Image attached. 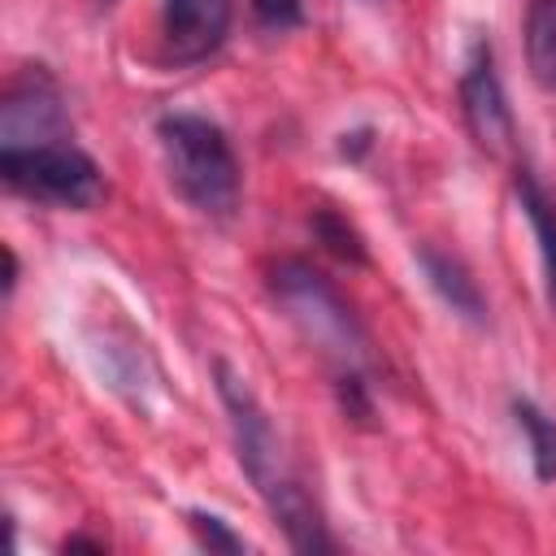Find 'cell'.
Here are the masks:
<instances>
[{
    "label": "cell",
    "instance_id": "obj_15",
    "mask_svg": "<svg viewBox=\"0 0 556 556\" xmlns=\"http://www.w3.org/2000/svg\"><path fill=\"white\" fill-rule=\"evenodd\" d=\"M96 4H104V9H109V4H113V0H96Z\"/></svg>",
    "mask_w": 556,
    "mask_h": 556
},
{
    "label": "cell",
    "instance_id": "obj_14",
    "mask_svg": "<svg viewBox=\"0 0 556 556\" xmlns=\"http://www.w3.org/2000/svg\"><path fill=\"white\" fill-rule=\"evenodd\" d=\"M252 13L265 30H295L304 22V0H252Z\"/></svg>",
    "mask_w": 556,
    "mask_h": 556
},
{
    "label": "cell",
    "instance_id": "obj_10",
    "mask_svg": "<svg viewBox=\"0 0 556 556\" xmlns=\"http://www.w3.org/2000/svg\"><path fill=\"white\" fill-rule=\"evenodd\" d=\"M526 70L539 87H556V0L526 4Z\"/></svg>",
    "mask_w": 556,
    "mask_h": 556
},
{
    "label": "cell",
    "instance_id": "obj_11",
    "mask_svg": "<svg viewBox=\"0 0 556 556\" xmlns=\"http://www.w3.org/2000/svg\"><path fill=\"white\" fill-rule=\"evenodd\" d=\"M513 417L530 439V460L539 482H556V417H547L534 400H513Z\"/></svg>",
    "mask_w": 556,
    "mask_h": 556
},
{
    "label": "cell",
    "instance_id": "obj_6",
    "mask_svg": "<svg viewBox=\"0 0 556 556\" xmlns=\"http://www.w3.org/2000/svg\"><path fill=\"white\" fill-rule=\"evenodd\" d=\"M0 148H30L65 139V104L43 65H30L4 96L0 109Z\"/></svg>",
    "mask_w": 556,
    "mask_h": 556
},
{
    "label": "cell",
    "instance_id": "obj_7",
    "mask_svg": "<svg viewBox=\"0 0 556 556\" xmlns=\"http://www.w3.org/2000/svg\"><path fill=\"white\" fill-rule=\"evenodd\" d=\"M235 22V0H161V39L169 61L200 65L208 61Z\"/></svg>",
    "mask_w": 556,
    "mask_h": 556
},
{
    "label": "cell",
    "instance_id": "obj_2",
    "mask_svg": "<svg viewBox=\"0 0 556 556\" xmlns=\"http://www.w3.org/2000/svg\"><path fill=\"white\" fill-rule=\"evenodd\" d=\"M156 139L178 195L208 222H230L239 208L243 174L226 130L200 113H165L156 122Z\"/></svg>",
    "mask_w": 556,
    "mask_h": 556
},
{
    "label": "cell",
    "instance_id": "obj_4",
    "mask_svg": "<svg viewBox=\"0 0 556 556\" xmlns=\"http://www.w3.org/2000/svg\"><path fill=\"white\" fill-rule=\"evenodd\" d=\"M0 174L13 191L56 208H96L104 200L100 165L74 148L70 139L30 143V148H0Z\"/></svg>",
    "mask_w": 556,
    "mask_h": 556
},
{
    "label": "cell",
    "instance_id": "obj_3",
    "mask_svg": "<svg viewBox=\"0 0 556 556\" xmlns=\"http://www.w3.org/2000/svg\"><path fill=\"white\" fill-rule=\"evenodd\" d=\"M269 282H274L278 304L291 313V321H295L326 356H334V361L343 365V374H348V369L361 374V361H365L369 339H365L356 313L343 304V295H339L313 265H304V261H282V265L269 274Z\"/></svg>",
    "mask_w": 556,
    "mask_h": 556
},
{
    "label": "cell",
    "instance_id": "obj_9",
    "mask_svg": "<svg viewBox=\"0 0 556 556\" xmlns=\"http://www.w3.org/2000/svg\"><path fill=\"white\" fill-rule=\"evenodd\" d=\"M517 200H521V213L539 239V256H543V278H547V300L556 308V204L552 195L534 182L530 169H517Z\"/></svg>",
    "mask_w": 556,
    "mask_h": 556
},
{
    "label": "cell",
    "instance_id": "obj_5",
    "mask_svg": "<svg viewBox=\"0 0 556 556\" xmlns=\"http://www.w3.org/2000/svg\"><path fill=\"white\" fill-rule=\"evenodd\" d=\"M460 113L469 135L478 139V148H486L491 156L513 148V109L504 96V83L495 74V56L491 43H473L465 70H460Z\"/></svg>",
    "mask_w": 556,
    "mask_h": 556
},
{
    "label": "cell",
    "instance_id": "obj_12",
    "mask_svg": "<svg viewBox=\"0 0 556 556\" xmlns=\"http://www.w3.org/2000/svg\"><path fill=\"white\" fill-rule=\"evenodd\" d=\"M313 235H317V243H321L330 256H339V261H348V265H365V243H361V235H356L334 208H317V213H313Z\"/></svg>",
    "mask_w": 556,
    "mask_h": 556
},
{
    "label": "cell",
    "instance_id": "obj_8",
    "mask_svg": "<svg viewBox=\"0 0 556 556\" xmlns=\"http://www.w3.org/2000/svg\"><path fill=\"white\" fill-rule=\"evenodd\" d=\"M417 265H421L426 282L434 287V295H439L456 317H465L469 326H486V300H482L478 282L469 278V269H465L456 256H447V252H439V248H417Z\"/></svg>",
    "mask_w": 556,
    "mask_h": 556
},
{
    "label": "cell",
    "instance_id": "obj_13",
    "mask_svg": "<svg viewBox=\"0 0 556 556\" xmlns=\"http://www.w3.org/2000/svg\"><path fill=\"white\" fill-rule=\"evenodd\" d=\"M191 530H195L200 547H208V552H243V539L213 513H191Z\"/></svg>",
    "mask_w": 556,
    "mask_h": 556
},
{
    "label": "cell",
    "instance_id": "obj_1",
    "mask_svg": "<svg viewBox=\"0 0 556 556\" xmlns=\"http://www.w3.org/2000/svg\"><path fill=\"white\" fill-rule=\"evenodd\" d=\"M213 378H217V395L230 413V430H235V452H239V465L243 473L252 478L256 495L265 500L269 517L282 526L287 543L295 552H308V556H321V552H334V539L326 534V521L313 504V495L304 491L300 473L291 469L287 452H282V439L269 421V413L261 408V400L252 395V387L230 369V365H213Z\"/></svg>",
    "mask_w": 556,
    "mask_h": 556
}]
</instances>
